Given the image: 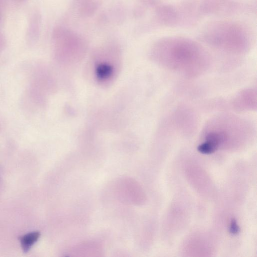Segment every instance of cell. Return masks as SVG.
<instances>
[{"label":"cell","mask_w":257,"mask_h":257,"mask_svg":"<svg viewBox=\"0 0 257 257\" xmlns=\"http://www.w3.org/2000/svg\"><path fill=\"white\" fill-rule=\"evenodd\" d=\"M209 41L214 46L228 53H238L245 51L248 46L246 36L242 30L231 25L218 26Z\"/></svg>","instance_id":"obj_3"},{"label":"cell","mask_w":257,"mask_h":257,"mask_svg":"<svg viewBox=\"0 0 257 257\" xmlns=\"http://www.w3.org/2000/svg\"><path fill=\"white\" fill-rule=\"evenodd\" d=\"M155 56L163 67L184 76L196 77L208 68L210 58L200 45L183 38H168L159 41Z\"/></svg>","instance_id":"obj_1"},{"label":"cell","mask_w":257,"mask_h":257,"mask_svg":"<svg viewBox=\"0 0 257 257\" xmlns=\"http://www.w3.org/2000/svg\"><path fill=\"white\" fill-rule=\"evenodd\" d=\"M110 69L109 68H107L106 66H102L99 69V75L101 76L102 77H104L106 76L107 74H109L110 73Z\"/></svg>","instance_id":"obj_7"},{"label":"cell","mask_w":257,"mask_h":257,"mask_svg":"<svg viewBox=\"0 0 257 257\" xmlns=\"http://www.w3.org/2000/svg\"><path fill=\"white\" fill-rule=\"evenodd\" d=\"M38 231H33L23 235L20 238L21 247L24 252H27L40 237Z\"/></svg>","instance_id":"obj_5"},{"label":"cell","mask_w":257,"mask_h":257,"mask_svg":"<svg viewBox=\"0 0 257 257\" xmlns=\"http://www.w3.org/2000/svg\"><path fill=\"white\" fill-rule=\"evenodd\" d=\"M256 92L253 89L244 90L236 95L234 106L241 110L253 109L256 107Z\"/></svg>","instance_id":"obj_4"},{"label":"cell","mask_w":257,"mask_h":257,"mask_svg":"<svg viewBox=\"0 0 257 257\" xmlns=\"http://www.w3.org/2000/svg\"><path fill=\"white\" fill-rule=\"evenodd\" d=\"M239 231L240 228L236 220L234 218H232L230 222L229 232L232 234L236 235L239 233Z\"/></svg>","instance_id":"obj_6"},{"label":"cell","mask_w":257,"mask_h":257,"mask_svg":"<svg viewBox=\"0 0 257 257\" xmlns=\"http://www.w3.org/2000/svg\"><path fill=\"white\" fill-rule=\"evenodd\" d=\"M203 133L204 141L199 145V148L203 153L210 154L230 138L246 136L252 133V130L244 120L226 115L210 120Z\"/></svg>","instance_id":"obj_2"}]
</instances>
